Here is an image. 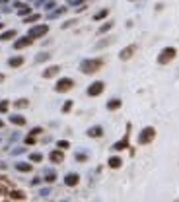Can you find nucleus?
<instances>
[{"mask_svg": "<svg viewBox=\"0 0 179 202\" xmlns=\"http://www.w3.org/2000/svg\"><path fill=\"white\" fill-rule=\"evenodd\" d=\"M12 37H16V31H14V29H10V31H4V33L0 35V41H8V39H12Z\"/></svg>", "mask_w": 179, "mask_h": 202, "instance_id": "obj_16", "label": "nucleus"}, {"mask_svg": "<svg viewBox=\"0 0 179 202\" xmlns=\"http://www.w3.org/2000/svg\"><path fill=\"white\" fill-rule=\"evenodd\" d=\"M4 2H8V0H0V4H4Z\"/></svg>", "mask_w": 179, "mask_h": 202, "instance_id": "obj_36", "label": "nucleus"}, {"mask_svg": "<svg viewBox=\"0 0 179 202\" xmlns=\"http://www.w3.org/2000/svg\"><path fill=\"white\" fill-rule=\"evenodd\" d=\"M0 111H2V113H6V111H8V103L6 101H0Z\"/></svg>", "mask_w": 179, "mask_h": 202, "instance_id": "obj_27", "label": "nucleus"}, {"mask_svg": "<svg viewBox=\"0 0 179 202\" xmlns=\"http://www.w3.org/2000/svg\"><path fill=\"white\" fill-rule=\"evenodd\" d=\"M45 59H49V55H39V56H37V62H43Z\"/></svg>", "mask_w": 179, "mask_h": 202, "instance_id": "obj_29", "label": "nucleus"}, {"mask_svg": "<svg viewBox=\"0 0 179 202\" xmlns=\"http://www.w3.org/2000/svg\"><path fill=\"white\" fill-rule=\"evenodd\" d=\"M99 68H101V60L99 59H88L80 64V70L86 72V74H94V72H97Z\"/></svg>", "mask_w": 179, "mask_h": 202, "instance_id": "obj_1", "label": "nucleus"}, {"mask_svg": "<svg viewBox=\"0 0 179 202\" xmlns=\"http://www.w3.org/2000/svg\"><path fill=\"white\" fill-rule=\"evenodd\" d=\"M16 169H18V171L27 173V171H31V165H29V163H16Z\"/></svg>", "mask_w": 179, "mask_h": 202, "instance_id": "obj_17", "label": "nucleus"}, {"mask_svg": "<svg viewBox=\"0 0 179 202\" xmlns=\"http://www.w3.org/2000/svg\"><path fill=\"white\" fill-rule=\"evenodd\" d=\"M10 122H14V125H26V119L23 117H20V115H14V117H10Z\"/></svg>", "mask_w": 179, "mask_h": 202, "instance_id": "obj_14", "label": "nucleus"}, {"mask_svg": "<svg viewBox=\"0 0 179 202\" xmlns=\"http://www.w3.org/2000/svg\"><path fill=\"white\" fill-rule=\"evenodd\" d=\"M2 80H4V76H2V74H0V82H2Z\"/></svg>", "mask_w": 179, "mask_h": 202, "instance_id": "obj_35", "label": "nucleus"}, {"mask_svg": "<svg viewBox=\"0 0 179 202\" xmlns=\"http://www.w3.org/2000/svg\"><path fill=\"white\" fill-rule=\"evenodd\" d=\"M101 126H91V128L88 130V136H91V138H97V136H101Z\"/></svg>", "mask_w": 179, "mask_h": 202, "instance_id": "obj_10", "label": "nucleus"}, {"mask_svg": "<svg viewBox=\"0 0 179 202\" xmlns=\"http://www.w3.org/2000/svg\"><path fill=\"white\" fill-rule=\"evenodd\" d=\"M107 107H109V109H119V107H121V101L119 99H113V101L107 103Z\"/></svg>", "mask_w": 179, "mask_h": 202, "instance_id": "obj_18", "label": "nucleus"}, {"mask_svg": "<svg viewBox=\"0 0 179 202\" xmlns=\"http://www.w3.org/2000/svg\"><path fill=\"white\" fill-rule=\"evenodd\" d=\"M173 56H175V49L168 47V49H164V51L160 53V56H158V62H160V64H165V62H169Z\"/></svg>", "mask_w": 179, "mask_h": 202, "instance_id": "obj_2", "label": "nucleus"}, {"mask_svg": "<svg viewBox=\"0 0 179 202\" xmlns=\"http://www.w3.org/2000/svg\"><path fill=\"white\" fill-rule=\"evenodd\" d=\"M64 183L68 185V187H74V185H78V175H74V173H70V175H66Z\"/></svg>", "mask_w": 179, "mask_h": 202, "instance_id": "obj_9", "label": "nucleus"}, {"mask_svg": "<svg viewBox=\"0 0 179 202\" xmlns=\"http://www.w3.org/2000/svg\"><path fill=\"white\" fill-rule=\"evenodd\" d=\"M109 165L113 167V169H117V167L121 165V159H119V158H111V159H109Z\"/></svg>", "mask_w": 179, "mask_h": 202, "instance_id": "obj_19", "label": "nucleus"}, {"mask_svg": "<svg viewBox=\"0 0 179 202\" xmlns=\"http://www.w3.org/2000/svg\"><path fill=\"white\" fill-rule=\"evenodd\" d=\"M132 53H134V45H131V47H127V49H123V51H121V59L123 60H127V59H131V55Z\"/></svg>", "mask_w": 179, "mask_h": 202, "instance_id": "obj_8", "label": "nucleus"}, {"mask_svg": "<svg viewBox=\"0 0 179 202\" xmlns=\"http://www.w3.org/2000/svg\"><path fill=\"white\" fill-rule=\"evenodd\" d=\"M111 26H113V23H105V26H101V27H99V33H105V31H109Z\"/></svg>", "mask_w": 179, "mask_h": 202, "instance_id": "obj_23", "label": "nucleus"}, {"mask_svg": "<svg viewBox=\"0 0 179 202\" xmlns=\"http://www.w3.org/2000/svg\"><path fill=\"white\" fill-rule=\"evenodd\" d=\"M59 148H68V142H64V140H60V142H59Z\"/></svg>", "mask_w": 179, "mask_h": 202, "instance_id": "obj_32", "label": "nucleus"}, {"mask_svg": "<svg viewBox=\"0 0 179 202\" xmlns=\"http://www.w3.org/2000/svg\"><path fill=\"white\" fill-rule=\"evenodd\" d=\"M0 29H2V23H0Z\"/></svg>", "mask_w": 179, "mask_h": 202, "instance_id": "obj_37", "label": "nucleus"}, {"mask_svg": "<svg viewBox=\"0 0 179 202\" xmlns=\"http://www.w3.org/2000/svg\"><path fill=\"white\" fill-rule=\"evenodd\" d=\"M62 12H64V8H60V10H57V12H51V14H49V18H57V16H60Z\"/></svg>", "mask_w": 179, "mask_h": 202, "instance_id": "obj_24", "label": "nucleus"}, {"mask_svg": "<svg viewBox=\"0 0 179 202\" xmlns=\"http://www.w3.org/2000/svg\"><path fill=\"white\" fill-rule=\"evenodd\" d=\"M103 92V82H94L88 88V95H99Z\"/></svg>", "mask_w": 179, "mask_h": 202, "instance_id": "obj_6", "label": "nucleus"}, {"mask_svg": "<svg viewBox=\"0 0 179 202\" xmlns=\"http://www.w3.org/2000/svg\"><path fill=\"white\" fill-rule=\"evenodd\" d=\"M41 159H43L41 154H31V161H41Z\"/></svg>", "mask_w": 179, "mask_h": 202, "instance_id": "obj_25", "label": "nucleus"}, {"mask_svg": "<svg viewBox=\"0 0 179 202\" xmlns=\"http://www.w3.org/2000/svg\"><path fill=\"white\" fill-rule=\"evenodd\" d=\"M4 192H6V187H2V185H0V194H4Z\"/></svg>", "mask_w": 179, "mask_h": 202, "instance_id": "obj_34", "label": "nucleus"}, {"mask_svg": "<svg viewBox=\"0 0 179 202\" xmlns=\"http://www.w3.org/2000/svg\"><path fill=\"white\" fill-rule=\"evenodd\" d=\"M113 148L115 150H125V148H127V140H121V142H117Z\"/></svg>", "mask_w": 179, "mask_h": 202, "instance_id": "obj_21", "label": "nucleus"}, {"mask_svg": "<svg viewBox=\"0 0 179 202\" xmlns=\"http://www.w3.org/2000/svg\"><path fill=\"white\" fill-rule=\"evenodd\" d=\"M55 171H49V173H45V181H47V183H53V181H55Z\"/></svg>", "mask_w": 179, "mask_h": 202, "instance_id": "obj_20", "label": "nucleus"}, {"mask_svg": "<svg viewBox=\"0 0 179 202\" xmlns=\"http://www.w3.org/2000/svg\"><path fill=\"white\" fill-rule=\"evenodd\" d=\"M107 16V10H101V12H97V14L94 16V20H103Z\"/></svg>", "mask_w": 179, "mask_h": 202, "instance_id": "obj_22", "label": "nucleus"}, {"mask_svg": "<svg viewBox=\"0 0 179 202\" xmlns=\"http://www.w3.org/2000/svg\"><path fill=\"white\" fill-rule=\"evenodd\" d=\"M8 64H10L12 68H16V66H20V64H23V59H22V56H14V59L8 60Z\"/></svg>", "mask_w": 179, "mask_h": 202, "instance_id": "obj_13", "label": "nucleus"}, {"mask_svg": "<svg viewBox=\"0 0 179 202\" xmlns=\"http://www.w3.org/2000/svg\"><path fill=\"white\" fill-rule=\"evenodd\" d=\"M47 31H49L47 26H35V27H31V29H29V37H31V39H37V37H43Z\"/></svg>", "mask_w": 179, "mask_h": 202, "instance_id": "obj_4", "label": "nucleus"}, {"mask_svg": "<svg viewBox=\"0 0 179 202\" xmlns=\"http://www.w3.org/2000/svg\"><path fill=\"white\" fill-rule=\"evenodd\" d=\"M16 8H20V14H22V16H26V14H29V12H31V8L27 6V4H16Z\"/></svg>", "mask_w": 179, "mask_h": 202, "instance_id": "obj_15", "label": "nucleus"}, {"mask_svg": "<svg viewBox=\"0 0 179 202\" xmlns=\"http://www.w3.org/2000/svg\"><path fill=\"white\" fill-rule=\"evenodd\" d=\"M76 159H78V161H84L86 155H84V154H78V155H76Z\"/></svg>", "mask_w": 179, "mask_h": 202, "instance_id": "obj_33", "label": "nucleus"}, {"mask_svg": "<svg viewBox=\"0 0 179 202\" xmlns=\"http://www.w3.org/2000/svg\"><path fill=\"white\" fill-rule=\"evenodd\" d=\"M154 136H156V130H154L152 126H148V128L142 130V134H140L138 142H140V144H148V142H152V140H154Z\"/></svg>", "mask_w": 179, "mask_h": 202, "instance_id": "obj_3", "label": "nucleus"}, {"mask_svg": "<svg viewBox=\"0 0 179 202\" xmlns=\"http://www.w3.org/2000/svg\"><path fill=\"white\" fill-rule=\"evenodd\" d=\"M59 66H49L47 70H45V72H43V76L45 78H51V76H55V74H59Z\"/></svg>", "mask_w": 179, "mask_h": 202, "instance_id": "obj_11", "label": "nucleus"}, {"mask_svg": "<svg viewBox=\"0 0 179 202\" xmlns=\"http://www.w3.org/2000/svg\"><path fill=\"white\" fill-rule=\"evenodd\" d=\"M31 37L29 35H27V37H22V39H18V41H16V43H14V49H23V47H27V45H31Z\"/></svg>", "mask_w": 179, "mask_h": 202, "instance_id": "obj_7", "label": "nucleus"}, {"mask_svg": "<svg viewBox=\"0 0 179 202\" xmlns=\"http://www.w3.org/2000/svg\"><path fill=\"white\" fill-rule=\"evenodd\" d=\"M16 107H27V101H26V99H20V101H16Z\"/></svg>", "mask_w": 179, "mask_h": 202, "instance_id": "obj_28", "label": "nucleus"}, {"mask_svg": "<svg viewBox=\"0 0 179 202\" xmlns=\"http://www.w3.org/2000/svg\"><path fill=\"white\" fill-rule=\"evenodd\" d=\"M49 158H51V161H55V163H60L64 155H62V152H51V155H49Z\"/></svg>", "mask_w": 179, "mask_h": 202, "instance_id": "obj_12", "label": "nucleus"}, {"mask_svg": "<svg viewBox=\"0 0 179 202\" xmlns=\"http://www.w3.org/2000/svg\"><path fill=\"white\" fill-rule=\"evenodd\" d=\"M37 20H39V14H33V16H29V18L26 20L27 23H31V22H37Z\"/></svg>", "mask_w": 179, "mask_h": 202, "instance_id": "obj_26", "label": "nucleus"}, {"mask_svg": "<svg viewBox=\"0 0 179 202\" xmlns=\"http://www.w3.org/2000/svg\"><path fill=\"white\" fill-rule=\"evenodd\" d=\"M12 196L14 198H23V192H12Z\"/></svg>", "mask_w": 179, "mask_h": 202, "instance_id": "obj_30", "label": "nucleus"}, {"mask_svg": "<svg viewBox=\"0 0 179 202\" xmlns=\"http://www.w3.org/2000/svg\"><path fill=\"white\" fill-rule=\"evenodd\" d=\"M72 88V80L70 78H62V80H59L57 82V92H68V89Z\"/></svg>", "mask_w": 179, "mask_h": 202, "instance_id": "obj_5", "label": "nucleus"}, {"mask_svg": "<svg viewBox=\"0 0 179 202\" xmlns=\"http://www.w3.org/2000/svg\"><path fill=\"white\" fill-rule=\"evenodd\" d=\"M70 107H72V103H70V101H68V103H64V107H62V111H70Z\"/></svg>", "mask_w": 179, "mask_h": 202, "instance_id": "obj_31", "label": "nucleus"}, {"mask_svg": "<svg viewBox=\"0 0 179 202\" xmlns=\"http://www.w3.org/2000/svg\"><path fill=\"white\" fill-rule=\"evenodd\" d=\"M0 126H2V121H0Z\"/></svg>", "mask_w": 179, "mask_h": 202, "instance_id": "obj_38", "label": "nucleus"}]
</instances>
